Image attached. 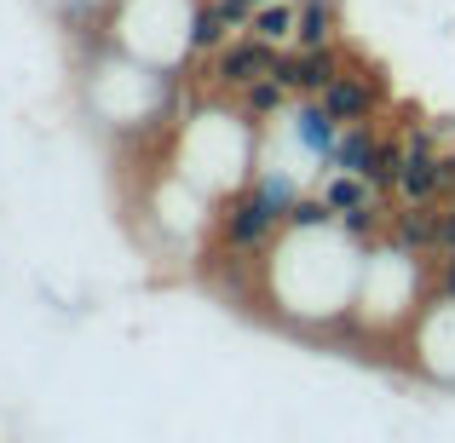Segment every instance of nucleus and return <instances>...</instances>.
Listing matches in <instances>:
<instances>
[{"label":"nucleus","instance_id":"4468645a","mask_svg":"<svg viewBox=\"0 0 455 443\" xmlns=\"http://www.w3.org/2000/svg\"><path fill=\"white\" fill-rule=\"evenodd\" d=\"M392 225V213H387V202H363V208H352V213H340V231L352 236V242H375L380 231Z\"/></svg>","mask_w":455,"mask_h":443},{"label":"nucleus","instance_id":"f03ea898","mask_svg":"<svg viewBox=\"0 0 455 443\" xmlns=\"http://www.w3.org/2000/svg\"><path fill=\"white\" fill-rule=\"evenodd\" d=\"M213 69H220L225 87L243 92L248 81H259V75L277 69V41H259V35L248 29V35H236V41H225L220 52H213Z\"/></svg>","mask_w":455,"mask_h":443},{"label":"nucleus","instance_id":"39448f33","mask_svg":"<svg viewBox=\"0 0 455 443\" xmlns=\"http://www.w3.org/2000/svg\"><path fill=\"white\" fill-rule=\"evenodd\" d=\"M294 145H300L311 162H323V173H329V155L340 145V122L323 110V99H311V104L294 110Z\"/></svg>","mask_w":455,"mask_h":443},{"label":"nucleus","instance_id":"6e6552de","mask_svg":"<svg viewBox=\"0 0 455 443\" xmlns=\"http://www.w3.org/2000/svg\"><path fill=\"white\" fill-rule=\"evenodd\" d=\"M375 127L369 122H346L340 127V145H334V155H329V173L340 167V173H363L369 178V155H375Z\"/></svg>","mask_w":455,"mask_h":443},{"label":"nucleus","instance_id":"7ed1b4c3","mask_svg":"<svg viewBox=\"0 0 455 443\" xmlns=\"http://www.w3.org/2000/svg\"><path fill=\"white\" fill-rule=\"evenodd\" d=\"M387 236L398 254H433L438 248V202H403V213H392Z\"/></svg>","mask_w":455,"mask_h":443},{"label":"nucleus","instance_id":"2eb2a0df","mask_svg":"<svg viewBox=\"0 0 455 443\" xmlns=\"http://www.w3.org/2000/svg\"><path fill=\"white\" fill-rule=\"evenodd\" d=\"M283 104H289V87H283L277 75H259V81H248V87H243V110L254 115V122H266V115H277Z\"/></svg>","mask_w":455,"mask_h":443},{"label":"nucleus","instance_id":"a211bd4d","mask_svg":"<svg viewBox=\"0 0 455 443\" xmlns=\"http://www.w3.org/2000/svg\"><path fill=\"white\" fill-rule=\"evenodd\" d=\"M438 254H455V202L438 208Z\"/></svg>","mask_w":455,"mask_h":443},{"label":"nucleus","instance_id":"9d476101","mask_svg":"<svg viewBox=\"0 0 455 443\" xmlns=\"http://www.w3.org/2000/svg\"><path fill=\"white\" fill-rule=\"evenodd\" d=\"M380 190L369 185L363 173H340V167H334L329 178H323V202H329L334 213H352V208H363V202H375Z\"/></svg>","mask_w":455,"mask_h":443},{"label":"nucleus","instance_id":"aec40b11","mask_svg":"<svg viewBox=\"0 0 455 443\" xmlns=\"http://www.w3.org/2000/svg\"><path fill=\"white\" fill-rule=\"evenodd\" d=\"M254 6H266V0H254Z\"/></svg>","mask_w":455,"mask_h":443},{"label":"nucleus","instance_id":"f8f14e48","mask_svg":"<svg viewBox=\"0 0 455 443\" xmlns=\"http://www.w3.org/2000/svg\"><path fill=\"white\" fill-rule=\"evenodd\" d=\"M403 155H410V138H387V133H380L375 138V155H369V185L392 190V185H398V173H403Z\"/></svg>","mask_w":455,"mask_h":443},{"label":"nucleus","instance_id":"dca6fc26","mask_svg":"<svg viewBox=\"0 0 455 443\" xmlns=\"http://www.w3.org/2000/svg\"><path fill=\"white\" fill-rule=\"evenodd\" d=\"M334 219H340V213H334L317 190V196H294V208L283 213V231H323V225H334Z\"/></svg>","mask_w":455,"mask_h":443},{"label":"nucleus","instance_id":"1a4fd4ad","mask_svg":"<svg viewBox=\"0 0 455 443\" xmlns=\"http://www.w3.org/2000/svg\"><path fill=\"white\" fill-rule=\"evenodd\" d=\"M231 41V23H225L220 0H196L190 6V35H185V52H220Z\"/></svg>","mask_w":455,"mask_h":443},{"label":"nucleus","instance_id":"0eeeda50","mask_svg":"<svg viewBox=\"0 0 455 443\" xmlns=\"http://www.w3.org/2000/svg\"><path fill=\"white\" fill-rule=\"evenodd\" d=\"M398 190L403 202H438V150H421L410 145V155H403V173H398Z\"/></svg>","mask_w":455,"mask_h":443},{"label":"nucleus","instance_id":"423d86ee","mask_svg":"<svg viewBox=\"0 0 455 443\" xmlns=\"http://www.w3.org/2000/svg\"><path fill=\"white\" fill-rule=\"evenodd\" d=\"M323 99V110L334 115V122H375V104H380V92L369 87V81H357V75H334L329 87L317 92Z\"/></svg>","mask_w":455,"mask_h":443},{"label":"nucleus","instance_id":"6ab92c4d","mask_svg":"<svg viewBox=\"0 0 455 443\" xmlns=\"http://www.w3.org/2000/svg\"><path fill=\"white\" fill-rule=\"evenodd\" d=\"M438 289H444V299L455 305V254H444V271H438Z\"/></svg>","mask_w":455,"mask_h":443},{"label":"nucleus","instance_id":"f3484780","mask_svg":"<svg viewBox=\"0 0 455 443\" xmlns=\"http://www.w3.org/2000/svg\"><path fill=\"white\" fill-rule=\"evenodd\" d=\"M438 202H455V150H438Z\"/></svg>","mask_w":455,"mask_h":443},{"label":"nucleus","instance_id":"ddd939ff","mask_svg":"<svg viewBox=\"0 0 455 443\" xmlns=\"http://www.w3.org/2000/svg\"><path fill=\"white\" fill-rule=\"evenodd\" d=\"M294 23H300V6H289V0H266V6H254V23H248V29H254L259 41H289Z\"/></svg>","mask_w":455,"mask_h":443},{"label":"nucleus","instance_id":"20e7f679","mask_svg":"<svg viewBox=\"0 0 455 443\" xmlns=\"http://www.w3.org/2000/svg\"><path fill=\"white\" fill-rule=\"evenodd\" d=\"M346 58H340V46H294V69H289V92H306V99H317L323 87H329L334 75H346Z\"/></svg>","mask_w":455,"mask_h":443},{"label":"nucleus","instance_id":"9b49d317","mask_svg":"<svg viewBox=\"0 0 455 443\" xmlns=\"http://www.w3.org/2000/svg\"><path fill=\"white\" fill-rule=\"evenodd\" d=\"M334 23H340L334 0H306L300 23H294V46H329L334 41Z\"/></svg>","mask_w":455,"mask_h":443},{"label":"nucleus","instance_id":"f257e3e1","mask_svg":"<svg viewBox=\"0 0 455 443\" xmlns=\"http://www.w3.org/2000/svg\"><path fill=\"white\" fill-rule=\"evenodd\" d=\"M277 231H283V208L271 196H259V190H243L231 202V213H225V242L231 248H266Z\"/></svg>","mask_w":455,"mask_h":443}]
</instances>
